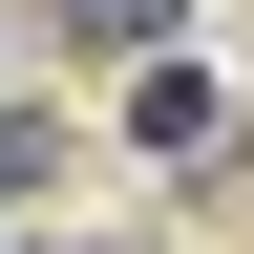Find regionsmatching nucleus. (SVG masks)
Segmentation results:
<instances>
[{
  "label": "nucleus",
  "instance_id": "nucleus-1",
  "mask_svg": "<svg viewBox=\"0 0 254 254\" xmlns=\"http://www.w3.org/2000/svg\"><path fill=\"white\" fill-rule=\"evenodd\" d=\"M21 170H43V127H0V212H21Z\"/></svg>",
  "mask_w": 254,
  "mask_h": 254
}]
</instances>
